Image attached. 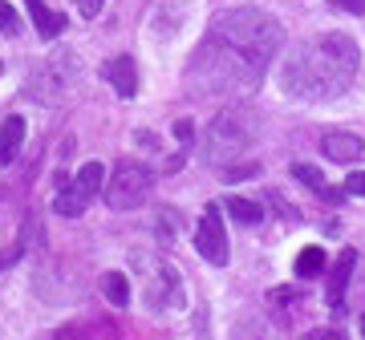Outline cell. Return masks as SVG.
I'll list each match as a JSON object with an SVG mask.
<instances>
[{"mask_svg":"<svg viewBox=\"0 0 365 340\" xmlns=\"http://www.w3.org/2000/svg\"><path fill=\"white\" fill-rule=\"evenodd\" d=\"M284 45V28L260 9H232L215 16L203 45L187 65V85L195 97H232L252 93L272 69Z\"/></svg>","mask_w":365,"mask_h":340,"instance_id":"1","label":"cell"},{"mask_svg":"<svg viewBox=\"0 0 365 340\" xmlns=\"http://www.w3.org/2000/svg\"><path fill=\"white\" fill-rule=\"evenodd\" d=\"M361 65V49L349 33H321L313 41H300L280 61V85L297 102H333L349 90Z\"/></svg>","mask_w":365,"mask_h":340,"instance_id":"2","label":"cell"},{"mask_svg":"<svg viewBox=\"0 0 365 340\" xmlns=\"http://www.w3.org/2000/svg\"><path fill=\"white\" fill-rule=\"evenodd\" d=\"M260 138V122L244 114V110H223L215 114L203 134V150H207L211 166H227L235 158H244L252 150V142Z\"/></svg>","mask_w":365,"mask_h":340,"instance_id":"3","label":"cell"},{"mask_svg":"<svg viewBox=\"0 0 365 340\" xmlns=\"http://www.w3.org/2000/svg\"><path fill=\"white\" fill-rule=\"evenodd\" d=\"M150 183H155L150 166H143V162H118L110 183H106V207L110 211L143 207L146 195H150Z\"/></svg>","mask_w":365,"mask_h":340,"instance_id":"4","label":"cell"},{"mask_svg":"<svg viewBox=\"0 0 365 340\" xmlns=\"http://www.w3.org/2000/svg\"><path fill=\"white\" fill-rule=\"evenodd\" d=\"M106 186V170L102 162H86V166L69 179V183L57 186V195H53V215H66V219H73V215H81V211L90 207V198L98 195Z\"/></svg>","mask_w":365,"mask_h":340,"instance_id":"5","label":"cell"},{"mask_svg":"<svg viewBox=\"0 0 365 340\" xmlns=\"http://www.w3.org/2000/svg\"><path fill=\"white\" fill-rule=\"evenodd\" d=\"M195 248H199V255L207 263H215V267H223L227 263V231H223V215H220V207L211 203L207 211H203V219H199V231H195Z\"/></svg>","mask_w":365,"mask_h":340,"instance_id":"6","label":"cell"},{"mask_svg":"<svg viewBox=\"0 0 365 340\" xmlns=\"http://www.w3.org/2000/svg\"><path fill=\"white\" fill-rule=\"evenodd\" d=\"M102 78L118 97H134V93H138V69H134V57H126V53H118V57L106 61Z\"/></svg>","mask_w":365,"mask_h":340,"instance_id":"7","label":"cell"},{"mask_svg":"<svg viewBox=\"0 0 365 340\" xmlns=\"http://www.w3.org/2000/svg\"><path fill=\"white\" fill-rule=\"evenodd\" d=\"M353 263H357V251L345 248L341 251V260L333 263V272H329V308L333 316H345V288H349V275H353Z\"/></svg>","mask_w":365,"mask_h":340,"instance_id":"8","label":"cell"},{"mask_svg":"<svg viewBox=\"0 0 365 340\" xmlns=\"http://www.w3.org/2000/svg\"><path fill=\"white\" fill-rule=\"evenodd\" d=\"M321 150H325V158H333V162H357V158L365 154V142L353 130H333V134L321 138Z\"/></svg>","mask_w":365,"mask_h":340,"instance_id":"9","label":"cell"},{"mask_svg":"<svg viewBox=\"0 0 365 340\" xmlns=\"http://www.w3.org/2000/svg\"><path fill=\"white\" fill-rule=\"evenodd\" d=\"M292 174H297V179L309 186L317 198H325V203H341V198H345V191L329 186V183H325V174H321L317 166H309V162H297V166H292Z\"/></svg>","mask_w":365,"mask_h":340,"instance_id":"10","label":"cell"},{"mask_svg":"<svg viewBox=\"0 0 365 340\" xmlns=\"http://www.w3.org/2000/svg\"><path fill=\"white\" fill-rule=\"evenodd\" d=\"M21 142H25V118H4V126H0V166H9L21 154Z\"/></svg>","mask_w":365,"mask_h":340,"instance_id":"11","label":"cell"},{"mask_svg":"<svg viewBox=\"0 0 365 340\" xmlns=\"http://www.w3.org/2000/svg\"><path fill=\"white\" fill-rule=\"evenodd\" d=\"M25 4H29V13H33V25H37L41 37H45V41L61 37L66 16H61V13H49V9H45V0H25Z\"/></svg>","mask_w":365,"mask_h":340,"instance_id":"12","label":"cell"},{"mask_svg":"<svg viewBox=\"0 0 365 340\" xmlns=\"http://www.w3.org/2000/svg\"><path fill=\"white\" fill-rule=\"evenodd\" d=\"M325 263H329L325 248H304L297 255V263H292V272H297V280H313V275L325 272Z\"/></svg>","mask_w":365,"mask_h":340,"instance_id":"13","label":"cell"},{"mask_svg":"<svg viewBox=\"0 0 365 340\" xmlns=\"http://www.w3.org/2000/svg\"><path fill=\"white\" fill-rule=\"evenodd\" d=\"M102 292H106V300L114 304V308H126L130 304V280L122 272H106L102 275Z\"/></svg>","mask_w":365,"mask_h":340,"instance_id":"14","label":"cell"},{"mask_svg":"<svg viewBox=\"0 0 365 340\" xmlns=\"http://www.w3.org/2000/svg\"><path fill=\"white\" fill-rule=\"evenodd\" d=\"M223 207L232 211V215H235L240 223H244V227H260V223H264V207H260V203H252V198L232 195L227 203H223Z\"/></svg>","mask_w":365,"mask_h":340,"instance_id":"15","label":"cell"},{"mask_svg":"<svg viewBox=\"0 0 365 340\" xmlns=\"http://www.w3.org/2000/svg\"><path fill=\"white\" fill-rule=\"evenodd\" d=\"M0 33H4V37H16V33H21V16H16V9L9 0H0Z\"/></svg>","mask_w":365,"mask_h":340,"instance_id":"16","label":"cell"},{"mask_svg":"<svg viewBox=\"0 0 365 340\" xmlns=\"http://www.w3.org/2000/svg\"><path fill=\"white\" fill-rule=\"evenodd\" d=\"M170 227H175V211H163V215H158V243H163V248H167L170 243Z\"/></svg>","mask_w":365,"mask_h":340,"instance_id":"17","label":"cell"},{"mask_svg":"<svg viewBox=\"0 0 365 340\" xmlns=\"http://www.w3.org/2000/svg\"><path fill=\"white\" fill-rule=\"evenodd\" d=\"M175 138H179L182 146H191V138H195V126H191V118H179V122H175Z\"/></svg>","mask_w":365,"mask_h":340,"instance_id":"18","label":"cell"},{"mask_svg":"<svg viewBox=\"0 0 365 340\" xmlns=\"http://www.w3.org/2000/svg\"><path fill=\"white\" fill-rule=\"evenodd\" d=\"M345 195H365V170H357V174L345 179Z\"/></svg>","mask_w":365,"mask_h":340,"instance_id":"19","label":"cell"},{"mask_svg":"<svg viewBox=\"0 0 365 340\" xmlns=\"http://www.w3.org/2000/svg\"><path fill=\"white\" fill-rule=\"evenodd\" d=\"M78 13L81 16H98L102 13V0H78Z\"/></svg>","mask_w":365,"mask_h":340,"instance_id":"20","label":"cell"},{"mask_svg":"<svg viewBox=\"0 0 365 340\" xmlns=\"http://www.w3.org/2000/svg\"><path fill=\"white\" fill-rule=\"evenodd\" d=\"M268 300H272V304H292V300H297V292H288V288H276V292H268Z\"/></svg>","mask_w":365,"mask_h":340,"instance_id":"21","label":"cell"},{"mask_svg":"<svg viewBox=\"0 0 365 340\" xmlns=\"http://www.w3.org/2000/svg\"><path fill=\"white\" fill-rule=\"evenodd\" d=\"M333 4H337V9H349V13H357V16L365 13V0H333Z\"/></svg>","mask_w":365,"mask_h":340,"instance_id":"22","label":"cell"},{"mask_svg":"<svg viewBox=\"0 0 365 340\" xmlns=\"http://www.w3.org/2000/svg\"><path fill=\"white\" fill-rule=\"evenodd\" d=\"M309 340H345L341 332H333V328H321V332H313Z\"/></svg>","mask_w":365,"mask_h":340,"instance_id":"23","label":"cell"},{"mask_svg":"<svg viewBox=\"0 0 365 340\" xmlns=\"http://www.w3.org/2000/svg\"><path fill=\"white\" fill-rule=\"evenodd\" d=\"M138 142L150 146V150H158V138H155V134H138Z\"/></svg>","mask_w":365,"mask_h":340,"instance_id":"24","label":"cell"},{"mask_svg":"<svg viewBox=\"0 0 365 340\" xmlns=\"http://www.w3.org/2000/svg\"><path fill=\"white\" fill-rule=\"evenodd\" d=\"M361 332H365V316H361Z\"/></svg>","mask_w":365,"mask_h":340,"instance_id":"25","label":"cell"},{"mask_svg":"<svg viewBox=\"0 0 365 340\" xmlns=\"http://www.w3.org/2000/svg\"><path fill=\"white\" fill-rule=\"evenodd\" d=\"M0 69H4V65H0Z\"/></svg>","mask_w":365,"mask_h":340,"instance_id":"26","label":"cell"}]
</instances>
